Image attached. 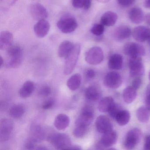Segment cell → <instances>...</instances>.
<instances>
[{
  "label": "cell",
  "instance_id": "e0dca14e",
  "mask_svg": "<svg viewBox=\"0 0 150 150\" xmlns=\"http://www.w3.org/2000/svg\"><path fill=\"white\" fill-rule=\"evenodd\" d=\"M13 36L11 32L7 30L2 31L0 34V49L7 50L13 45Z\"/></svg>",
  "mask_w": 150,
  "mask_h": 150
},
{
  "label": "cell",
  "instance_id": "52a82bcc",
  "mask_svg": "<svg viewBox=\"0 0 150 150\" xmlns=\"http://www.w3.org/2000/svg\"><path fill=\"white\" fill-rule=\"evenodd\" d=\"M129 67L131 77H140L144 73V67L141 57H130L129 62Z\"/></svg>",
  "mask_w": 150,
  "mask_h": 150
},
{
  "label": "cell",
  "instance_id": "8fae6325",
  "mask_svg": "<svg viewBox=\"0 0 150 150\" xmlns=\"http://www.w3.org/2000/svg\"><path fill=\"white\" fill-rule=\"evenodd\" d=\"M117 135L116 132L113 129L103 133L99 143L97 145L99 149L110 147L114 145L117 140Z\"/></svg>",
  "mask_w": 150,
  "mask_h": 150
},
{
  "label": "cell",
  "instance_id": "9a60e30c",
  "mask_svg": "<svg viewBox=\"0 0 150 150\" xmlns=\"http://www.w3.org/2000/svg\"><path fill=\"white\" fill-rule=\"evenodd\" d=\"M132 36L136 41L139 42L147 41L150 37V29L144 26H138L134 29Z\"/></svg>",
  "mask_w": 150,
  "mask_h": 150
},
{
  "label": "cell",
  "instance_id": "f35d334b",
  "mask_svg": "<svg viewBox=\"0 0 150 150\" xmlns=\"http://www.w3.org/2000/svg\"><path fill=\"white\" fill-rule=\"evenodd\" d=\"M86 0H72V4L73 6L76 8H82L83 7Z\"/></svg>",
  "mask_w": 150,
  "mask_h": 150
},
{
  "label": "cell",
  "instance_id": "7c38bea8",
  "mask_svg": "<svg viewBox=\"0 0 150 150\" xmlns=\"http://www.w3.org/2000/svg\"><path fill=\"white\" fill-rule=\"evenodd\" d=\"M103 83L106 86L109 88L112 89L118 88L122 84L121 75L117 72H110L105 76Z\"/></svg>",
  "mask_w": 150,
  "mask_h": 150
},
{
  "label": "cell",
  "instance_id": "e575fe53",
  "mask_svg": "<svg viewBox=\"0 0 150 150\" xmlns=\"http://www.w3.org/2000/svg\"><path fill=\"white\" fill-rule=\"evenodd\" d=\"M51 88L49 86H44L40 88L39 94L42 97H48L51 94Z\"/></svg>",
  "mask_w": 150,
  "mask_h": 150
},
{
  "label": "cell",
  "instance_id": "d6a6232c",
  "mask_svg": "<svg viewBox=\"0 0 150 150\" xmlns=\"http://www.w3.org/2000/svg\"><path fill=\"white\" fill-rule=\"evenodd\" d=\"M88 127L76 125L73 131V135L77 138H82L85 137L87 132Z\"/></svg>",
  "mask_w": 150,
  "mask_h": 150
},
{
  "label": "cell",
  "instance_id": "d590c367",
  "mask_svg": "<svg viewBox=\"0 0 150 150\" xmlns=\"http://www.w3.org/2000/svg\"><path fill=\"white\" fill-rule=\"evenodd\" d=\"M55 103V100L53 99H48L42 104V108L44 110L50 109L53 108Z\"/></svg>",
  "mask_w": 150,
  "mask_h": 150
},
{
  "label": "cell",
  "instance_id": "484cf974",
  "mask_svg": "<svg viewBox=\"0 0 150 150\" xmlns=\"http://www.w3.org/2000/svg\"><path fill=\"white\" fill-rule=\"evenodd\" d=\"M35 84L30 81H27L23 85L20 90V96L23 98L29 97L35 90Z\"/></svg>",
  "mask_w": 150,
  "mask_h": 150
},
{
  "label": "cell",
  "instance_id": "c3c4849f",
  "mask_svg": "<svg viewBox=\"0 0 150 150\" xmlns=\"http://www.w3.org/2000/svg\"><path fill=\"white\" fill-rule=\"evenodd\" d=\"M144 6L146 8H150V0H146Z\"/></svg>",
  "mask_w": 150,
  "mask_h": 150
},
{
  "label": "cell",
  "instance_id": "7dc6e473",
  "mask_svg": "<svg viewBox=\"0 0 150 150\" xmlns=\"http://www.w3.org/2000/svg\"><path fill=\"white\" fill-rule=\"evenodd\" d=\"M69 149H72V150H81V147L77 145H71L69 147Z\"/></svg>",
  "mask_w": 150,
  "mask_h": 150
},
{
  "label": "cell",
  "instance_id": "83f0119b",
  "mask_svg": "<svg viewBox=\"0 0 150 150\" xmlns=\"http://www.w3.org/2000/svg\"><path fill=\"white\" fill-rule=\"evenodd\" d=\"M81 76L79 73L75 74L70 77L67 81V85L68 88L72 91H75L79 88L81 84Z\"/></svg>",
  "mask_w": 150,
  "mask_h": 150
},
{
  "label": "cell",
  "instance_id": "d6986e66",
  "mask_svg": "<svg viewBox=\"0 0 150 150\" xmlns=\"http://www.w3.org/2000/svg\"><path fill=\"white\" fill-rule=\"evenodd\" d=\"M132 34L131 30L127 26H119L114 32V37L116 40L122 41L129 38Z\"/></svg>",
  "mask_w": 150,
  "mask_h": 150
},
{
  "label": "cell",
  "instance_id": "60d3db41",
  "mask_svg": "<svg viewBox=\"0 0 150 150\" xmlns=\"http://www.w3.org/2000/svg\"><path fill=\"white\" fill-rule=\"evenodd\" d=\"M119 107L116 104L114 106V107L110 110V111L108 112L109 114L110 115L113 117V118H115L116 115L117 113H118V111L120 110Z\"/></svg>",
  "mask_w": 150,
  "mask_h": 150
},
{
  "label": "cell",
  "instance_id": "f907efd6",
  "mask_svg": "<svg viewBox=\"0 0 150 150\" xmlns=\"http://www.w3.org/2000/svg\"><path fill=\"white\" fill-rule=\"evenodd\" d=\"M0 62H1V66H0V67H1L3 66L4 64V59H3V58L1 56V57H0Z\"/></svg>",
  "mask_w": 150,
  "mask_h": 150
},
{
  "label": "cell",
  "instance_id": "cb8c5ba5",
  "mask_svg": "<svg viewBox=\"0 0 150 150\" xmlns=\"http://www.w3.org/2000/svg\"><path fill=\"white\" fill-rule=\"evenodd\" d=\"M85 96L88 100L95 101L100 97L101 92L98 87L95 86H90L85 90Z\"/></svg>",
  "mask_w": 150,
  "mask_h": 150
},
{
  "label": "cell",
  "instance_id": "f5cc1de1",
  "mask_svg": "<svg viewBox=\"0 0 150 150\" xmlns=\"http://www.w3.org/2000/svg\"><path fill=\"white\" fill-rule=\"evenodd\" d=\"M147 41H148V43L150 45V37H149V38H148V40H147Z\"/></svg>",
  "mask_w": 150,
  "mask_h": 150
},
{
  "label": "cell",
  "instance_id": "ac0fdd59",
  "mask_svg": "<svg viewBox=\"0 0 150 150\" xmlns=\"http://www.w3.org/2000/svg\"><path fill=\"white\" fill-rule=\"evenodd\" d=\"M45 137V132L42 126L38 125L32 126L30 129V138L38 143L42 141Z\"/></svg>",
  "mask_w": 150,
  "mask_h": 150
},
{
  "label": "cell",
  "instance_id": "5bb4252c",
  "mask_svg": "<svg viewBox=\"0 0 150 150\" xmlns=\"http://www.w3.org/2000/svg\"><path fill=\"white\" fill-rule=\"evenodd\" d=\"M96 127L100 133H106L113 129V126L110 119L106 116L100 115L96 118Z\"/></svg>",
  "mask_w": 150,
  "mask_h": 150
},
{
  "label": "cell",
  "instance_id": "b9f144b4",
  "mask_svg": "<svg viewBox=\"0 0 150 150\" xmlns=\"http://www.w3.org/2000/svg\"><path fill=\"white\" fill-rule=\"evenodd\" d=\"M96 72L93 69H88L86 71V76L88 79H93L96 76Z\"/></svg>",
  "mask_w": 150,
  "mask_h": 150
},
{
  "label": "cell",
  "instance_id": "8d00e7d4",
  "mask_svg": "<svg viewBox=\"0 0 150 150\" xmlns=\"http://www.w3.org/2000/svg\"><path fill=\"white\" fill-rule=\"evenodd\" d=\"M117 2L121 6L128 7L134 3L135 0H117Z\"/></svg>",
  "mask_w": 150,
  "mask_h": 150
},
{
  "label": "cell",
  "instance_id": "6da1fadb",
  "mask_svg": "<svg viewBox=\"0 0 150 150\" xmlns=\"http://www.w3.org/2000/svg\"><path fill=\"white\" fill-rule=\"evenodd\" d=\"M47 140L58 150L69 149L72 145L70 137L64 133H52L47 137Z\"/></svg>",
  "mask_w": 150,
  "mask_h": 150
},
{
  "label": "cell",
  "instance_id": "4dcf8cb0",
  "mask_svg": "<svg viewBox=\"0 0 150 150\" xmlns=\"http://www.w3.org/2000/svg\"><path fill=\"white\" fill-rule=\"evenodd\" d=\"M137 117L139 122L142 123L147 122L150 118L149 110L146 107H140L137 111Z\"/></svg>",
  "mask_w": 150,
  "mask_h": 150
},
{
  "label": "cell",
  "instance_id": "603a6c76",
  "mask_svg": "<svg viewBox=\"0 0 150 150\" xmlns=\"http://www.w3.org/2000/svg\"><path fill=\"white\" fill-rule=\"evenodd\" d=\"M123 64V57L120 54H114L109 59L108 66L110 69L119 70L122 68Z\"/></svg>",
  "mask_w": 150,
  "mask_h": 150
},
{
  "label": "cell",
  "instance_id": "816d5d0a",
  "mask_svg": "<svg viewBox=\"0 0 150 150\" xmlns=\"http://www.w3.org/2000/svg\"><path fill=\"white\" fill-rule=\"evenodd\" d=\"M96 1L100 3H105L109 2L110 0H96Z\"/></svg>",
  "mask_w": 150,
  "mask_h": 150
},
{
  "label": "cell",
  "instance_id": "30bf717a",
  "mask_svg": "<svg viewBox=\"0 0 150 150\" xmlns=\"http://www.w3.org/2000/svg\"><path fill=\"white\" fill-rule=\"evenodd\" d=\"M13 129L12 121L7 118L1 119L0 122V141L5 142L10 138Z\"/></svg>",
  "mask_w": 150,
  "mask_h": 150
},
{
  "label": "cell",
  "instance_id": "d4e9b609",
  "mask_svg": "<svg viewBox=\"0 0 150 150\" xmlns=\"http://www.w3.org/2000/svg\"><path fill=\"white\" fill-rule=\"evenodd\" d=\"M114 99L110 96L103 98L98 105L99 110L101 112H109L115 105Z\"/></svg>",
  "mask_w": 150,
  "mask_h": 150
},
{
  "label": "cell",
  "instance_id": "f1b7e54d",
  "mask_svg": "<svg viewBox=\"0 0 150 150\" xmlns=\"http://www.w3.org/2000/svg\"><path fill=\"white\" fill-rule=\"evenodd\" d=\"M122 95L124 100L125 103H131L137 97V90L132 86L128 87L124 90Z\"/></svg>",
  "mask_w": 150,
  "mask_h": 150
},
{
  "label": "cell",
  "instance_id": "1f68e13d",
  "mask_svg": "<svg viewBox=\"0 0 150 150\" xmlns=\"http://www.w3.org/2000/svg\"><path fill=\"white\" fill-rule=\"evenodd\" d=\"M25 112L24 107L21 105H15L12 107L10 111L9 115L14 118H19L21 117Z\"/></svg>",
  "mask_w": 150,
  "mask_h": 150
},
{
  "label": "cell",
  "instance_id": "44dd1931",
  "mask_svg": "<svg viewBox=\"0 0 150 150\" xmlns=\"http://www.w3.org/2000/svg\"><path fill=\"white\" fill-rule=\"evenodd\" d=\"M70 121V118L67 115L60 114L56 117L54 121V125L57 129L63 130L68 127Z\"/></svg>",
  "mask_w": 150,
  "mask_h": 150
},
{
  "label": "cell",
  "instance_id": "4fadbf2b",
  "mask_svg": "<svg viewBox=\"0 0 150 150\" xmlns=\"http://www.w3.org/2000/svg\"><path fill=\"white\" fill-rule=\"evenodd\" d=\"M30 11L31 16L36 21L44 20L48 17V13L46 8L39 3L32 4L30 6Z\"/></svg>",
  "mask_w": 150,
  "mask_h": 150
},
{
  "label": "cell",
  "instance_id": "74e56055",
  "mask_svg": "<svg viewBox=\"0 0 150 150\" xmlns=\"http://www.w3.org/2000/svg\"><path fill=\"white\" fill-rule=\"evenodd\" d=\"M37 143L30 138H29L27 140L25 144V147L27 149L32 150L35 149L36 145Z\"/></svg>",
  "mask_w": 150,
  "mask_h": 150
},
{
  "label": "cell",
  "instance_id": "ab89813d",
  "mask_svg": "<svg viewBox=\"0 0 150 150\" xmlns=\"http://www.w3.org/2000/svg\"><path fill=\"white\" fill-rule=\"evenodd\" d=\"M142 80L139 78V77H136L135 79L132 81V86L136 90H137L141 86V85H142Z\"/></svg>",
  "mask_w": 150,
  "mask_h": 150
},
{
  "label": "cell",
  "instance_id": "7402d4cb",
  "mask_svg": "<svg viewBox=\"0 0 150 150\" xmlns=\"http://www.w3.org/2000/svg\"><path fill=\"white\" fill-rule=\"evenodd\" d=\"M129 16L132 22L135 24H140L144 19L143 11L139 8H132L129 12Z\"/></svg>",
  "mask_w": 150,
  "mask_h": 150
},
{
  "label": "cell",
  "instance_id": "3957f363",
  "mask_svg": "<svg viewBox=\"0 0 150 150\" xmlns=\"http://www.w3.org/2000/svg\"><path fill=\"white\" fill-rule=\"evenodd\" d=\"M80 51V45L79 44H74L71 50L65 58L64 68V73L65 75L71 74L74 70L79 57Z\"/></svg>",
  "mask_w": 150,
  "mask_h": 150
},
{
  "label": "cell",
  "instance_id": "7a4b0ae2",
  "mask_svg": "<svg viewBox=\"0 0 150 150\" xmlns=\"http://www.w3.org/2000/svg\"><path fill=\"white\" fill-rule=\"evenodd\" d=\"M8 59L6 63V67L8 68L18 67L21 63L23 52L19 45H12L7 50Z\"/></svg>",
  "mask_w": 150,
  "mask_h": 150
},
{
  "label": "cell",
  "instance_id": "277c9868",
  "mask_svg": "<svg viewBox=\"0 0 150 150\" xmlns=\"http://www.w3.org/2000/svg\"><path fill=\"white\" fill-rule=\"evenodd\" d=\"M94 110L90 105H86L81 110V115L76 120V125L88 127L93 120Z\"/></svg>",
  "mask_w": 150,
  "mask_h": 150
},
{
  "label": "cell",
  "instance_id": "ba28073f",
  "mask_svg": "<svg viewBox=\"0 0 150 150\" xmlns=\"http://www.w3.org/2000/svg\"><path fill=\"white\" fill-rule=\"evenodd\" d=\"M123 52L125 54L130 57H141L144 56L146 53L144 48L142 45L132 42H129L125 45Z\"/></svg>",
  "mask_w": 150,
  "mask_h": 150
},
{
  "label": "cell",
  "instance_id": "681fc988",
  "mask_svg": "<svg viewBox=\"0 0 150 150\" xmlns=\"http://www.w3.org/2000/svg\"><path fill=\"white\" fill-rule=\"evenodd\" d=\"M150 95V84L147 86L146 89V96Z\"/></svg>",
  "mask_w": 150,
  "mask_h": 150
},
{
  "label": "cell",
  "instance_id": "ee69618b",
  "mask_svg": "<svg viewBox=\"0 0 150 150\" xmlns=\"http://www.w3.org/2000/svg\"><path fill=\"white\" fill-rule=\"evenodd\" d=\"M91 5H92V0H86L83 6V8L84 10L87 11L89 10V8L91 7Z\"/></svg>",
  "mask_w": 150,
  "mask_h": 150
},
{
  "label": "cell",
  "instance_id": "5b68a950",
  "mask_svg": "<svg viewBox=\"0 0 150 150\" xmlns=\"http://www.w3.org/2000/svg\"><path fill=\"white\" fill-rule=\"evenodd\" d=\"M142 137V132L139 129L135 128L130 130L125 137L124 146L128 150L132 149L139 143Z\"/></svg>",
  "mask_w": 150,
  "mask_h": 150
},
{
  "label": "cell",
  "instance_id": "bcb514c9",
  "mask_svg": "<svg viewBox=\"0 0 150 150\" xmlns=\"http://www.w3.org/2000/svg\"><path fill=\"white\" fill-rule=\"evenodd\" d=\"M144 20L146 23L150 26V13L147 14L145 16Z\"/></svg>",
  "mask_w": 150,
  "mask_h": 150
},
{
  "label": "cell",
  "instance_id": "ffe728a7",
  "mask_svg": "<svg viewBox=\"0 0 150 150\" xmlns=\"http://www.w3.org/2000/svg\"><path fill=\"white\" fill-rule=\"evenodd\" d=\"M117 20V16L116 13L111 11H108L104 13L101 17V24L107 27L114 26Z\"/></svg>",
  "mask_w": 150,
  "mask_h": 150
},
{
  "label": "cell",
  "instance_id": "836d02e7",
  "mask_svg": "<svg viewBox=\"0 0 150 150\" xmlns=\"http://www.w3.org/2000/svg\"><path fill=\"white\" fill-rule=\"evenodd\" d=\"M104 31V25L102 24H95L91 28V32L96 36L102 35Z\"/></svg>",
  "mask_w": 150,
  "mask_h": 150
},
{
  "label": "cell",
  "instance_id": "f546056e",
  "mask_svg": "<svg viewBox=\"0 0 150 150\" xmlns=\"http://www.w3.org/2000/svg\"><path fill=\"white\" fill-rule=\"evenodd\" d=\"M117 122L121 126L126 125L130 119V114L127 110H120L115 117Z\"/></svg>",
  "mask_w": 150,
  "mask_h": 150
},
{
  "label": "cell",
  "instance_id": "db71d44e",
  "mask_svg": "<svg viewBox=\"0 0 150 150\" xmlns=\"http://www.w3.org/2000/svg\"><path fill=\"white\" fill-rule=\"evenodd\" d=\"M149 79L150 81V72H149Z\"/></svg>",
  "mask_w": 150,
  "mask_h": 150
},
{
  "label": "cell",
  "instance_id": "9c48e42d",
  "mask_svg": "<svg viewBox=\"0 0 150 150\" xmlns=\"http://www.w3.org/2000/svg\"><path fill=\"white\" fill-rule=\"evenodd\" d=\"M57 26L62 33L70 34L75 31L78 27V23L74 18L67 17L59 20Z\"/></svg>",
  "mask_w": 150,
  "mask_h": 150
},
{
  "label": "cell",
  "instance_id": "f6af8a7d",
  "mask_svg": "<svg viewBox=\"0 0 150 150\" xmlns=\"http://www.w3.org/2000/svg\"><path fill=\"white\" fill-rule=\"evenodd\" d=\"M146 107L149 110H150V95L146 96Z\"/></svg>",
  "mask_w": 150,
  "mask_h": 150
},
{
  "label": "cell",
  "instance_id": "2e32d148",
  "mask_svg": "<svg viewBox=\"0 0 150 150\" xmlns=\"http://www.w3.org/2000/svg\"><path fill=\"white\" fill-rule=\"evenodd\" d=\"M50 28V25L45 19L38 21L34 26V31L36 35L39 38L45 37Z\"/></svg>",
  "mask_w": 150,
  "mask_h": 150
},
{
  "label": "cell",
  "instance_id": "7bdbcfd3",
  "mask_svg": "<svg viewBox=\"0 0 150 150\" xmlns=\"http://www.w3.org/2000/svg\"><path fill=\"white\" fill-rule=\"evenodd\" d=\"M144 149L145 150H150V135L145 137L144 144Z\"/></svg>",
  "mask_w": 150,
  "mask_h": 150
},
{
  "label": "cell",
  "instance_id": "4316f807",
  "mask_svg": "<svg viewBox=\"0 0 150 150\" xmlns=\"http://www.w3.org/2000/svg\"><path fill=\"white\" fill-rule=\"evenodd\" d=\"M74 44L69 41L62 42L58 50V54L60 58H66L72 49Z\"/></svg>",
  "mask_w": 150,
  "mask_h": 150
},
{
  "label": "cell",
  "instance_id": "8992f818",
  "mask_svg": "<svg viewBox=\"0 0 150 150\" xmlns=\"http://www.w3.org/2000/svg\"><path fill=\"white\" fill-rule=\"evenodd\" d=\"M103 52L100 47L95 46L89 49L85 55V59L88 64L97 65L102 62L103 59Z\"/></svg>",
  "mask_w": 150,
  "mask_h": 150
}]
</instances>
